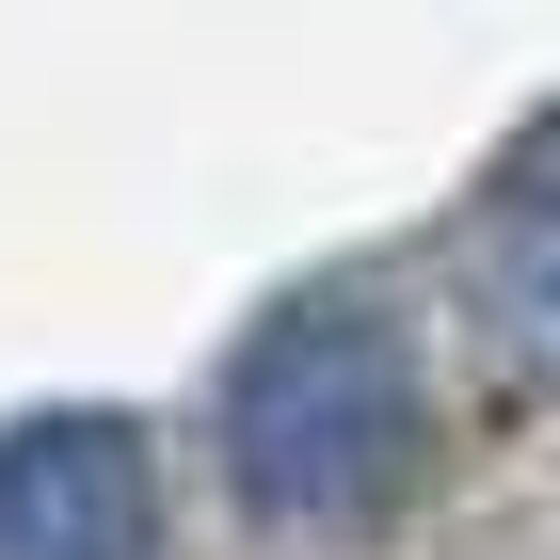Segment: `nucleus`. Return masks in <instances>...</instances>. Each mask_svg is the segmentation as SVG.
Here are the masks:
<instances>
[{"mask_svg":"<svg viewBox=\"0 0 560 560\" xmlns=\"http://www.w3.org/2000/svg\"><path fill=\"white\" fill-rule=\"evenodd\" d=\"M224 480L257 528H385L432 480V369L385 289H289L224 369Z\"/></svg>","mask_w":560,"mask_h":560,"instance_id":"f257e3e1","label":"nucleus"},{"mask_svg":"<svg viewBox=\"0 0 560 560\" xmlns=\"http://www.w3.org/2000/svg\"><path fill=\"white\" fill-rule=\"evenodd\" d=\"M161 545V448L113 400L0 417V560H144Z\"/></svg>","mask_w":560,"mask_h":560,"instance_id":"f03ea898","label":"nucleus"},{"mask_svg":"<svg viewBox=\"0 0 560 560\" xmlns=\"http://www.w3.org/2000/svg\"><path fill=\"white\" fill-rule=\"evenodd\" d=\"M465 272L497 304V337L560 385V96L497 144V176H480V209H465Z\"/></svg>","mask_w":560,"mask_h":560,"instance_id":"7ed1b4c3","label":"nucleus"}]
</instances>
